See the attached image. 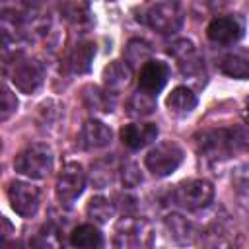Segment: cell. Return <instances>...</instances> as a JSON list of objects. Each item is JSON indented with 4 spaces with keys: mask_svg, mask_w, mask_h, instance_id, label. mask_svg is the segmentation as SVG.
I'll return each mask as SVG.
<instances>
[{
    "mask_svg": "<svg viewBox=\"0 0 249 249\" xmlns=\"http://www.w3.org/2000/svg\"><path fill=\"white\" fill-rule=\"evenodd\" d=\"M93 45L91 43H84L80 45L76 51H74V56H72V64H74V70L78 72H86L89 68V62L93 58Z\"/></svg>",
    "mask_w": 249,
    "mask_h": 249,
    "instance_id": "18",
    "label": "cell"
},
{
    "mask_svg": "<svg viewBox=\"0 0 249 249\" xmlns=\"http://www.w3.org/2000/svg\"><path fill=\"white\" fill-rule=\"evenodd\" d=\"M220 68L224 74H228L231 78L247 80L249 78V53L247 51H233V53L226 54L222 58Z\"/></svg>",
    "mask_w": 249,
    "mask_h": 249,
    "instance_id": "14",
    "label": "cell"
},
{
    "mask_svg": "<svg viewBox=\"0 0 249 249\" xmlns=\"http://www.w3.org/2000/svg\"><path fill=\"white\" fill-rule=\"evenodd\" d=\"M196 144H198V152L204 154V158L226 160L245 146V138L237 130L220 128V130L202 132L198 136Z\"/></svg>",
    "mask_w": 249,
    "mask_h": 249,
    "instance_id": "1",
    "label": "cell"
},
{
    "mask_svg": "<svg viewBox=\"0 0 249 249\" xmlns=\"http://www.w3.org/2000/svg\"><path fill=\"white\" fill-rule=\"evenodd\" d=\"M14 169L29 179H43L53 171V150L47 144H29L16 156Z\"/></svg>",
    "mask_w": 249,
    "mask_h": 249,
    "instance_id": "2",
    "label": "cell"
},
{
    "mask_svg": "<svg viewBox=\"0 0 249 249\" xmlns=\"http://www.w3.org/2000/svg\"><path fill=\"white\" fill-rule=\"evenodd\" d=\"M173 202L187 210H198L210 204L214 187L204 179H189L173 189Z\"/></svg>",
    "mask_w": 249,
    "mask_h": 249,
    "instance_id": "4",
    "label": "cell"
},
{
    "mask_svg": "<svg viewBox=\"0 0 249 249\" xmlns=\"http://www.w3.org/2000/svg\"><path fill=\"white\" fill-rule=\"evenodd\" d=\"M43 78V70L35 60H25L21 64L16 66L14 70V84L21 89V91H31L41 84Z\"/></svg>",
    "mask_w": 249,
    "mask_h": 249,
    "instance_id": "12",
    "label": "cell"
},
{
    "mask_svg": "<svg viewBox=\"0 0 249 249\" xmlns=\"http://www.w3.org/2000/svg\"><path fill=\"white\" fill-rule=\"evenodd\" d=\"M243 119H245V121L249 123V103H247V107L243 109Z\"/></svg>",
    "mask_w": 249,
    "mask_h": 249,
    "instance_id": "21",
    "label": "cell"
},
{
    "mask_svg": "<svg viewBox=\"0 0 249 249\" xmlns=\"http://www.w3.org/2000/svg\"><path fill=\"white\" fill-rule=\"evenodd\" d=\"M88 214H89L95 222H107V220L115 214V208H113V204H111L107 198L95 196V198H91V200L88 202Z\"/></svg>",
    "mask_w": 249,
    "mask_h": 249,
    "instance_id": "16",
    "label": "cell"
},
{
    "mask_svg": "<svg viewBox=\"0 0 249 249\" xmlns=\"http://www.w3.org/2000/svg\"><path fill=\"white\" fill-rule=\"evenodd\" d=\"M80 142L84 148L88 150H95V148H103L111 142V128L101 123V121H88L84 126H82V132H80Z\"/></svg>",
    "mask_w": 249,
    "mask_h": 249,
    "instance_id": "11",
    "label": "cell"
},
{
    "mask_svg": "<svg viewBox=\"0 0 249 249\" xmlns=\"http://www.w3.org/2000/svg\"><path fill=\"white\" fill-rule=\"evenodd\" d=\"M165 105L173 115H189L196 107V95L187 86H177L167 95Z\"/></svg>",
    "mask_w": 249,
    "mask_h": 249,
    "instance_id": "13",
    "label": "cell"
},
{
    "mask_svg": "<svg viewBox=\"0 0 249 249\" xmlns=\"http://www.w3.org/2000/svg\"><path fill=\"white\" fill-rule=\"evenodd\" d=\"M243 31H245V25H243V19L239 16H222V18H216L210 21L206 35L214 43L231 45V43L241 39Z\"/></svg>",
    "mask_w": 249,
    "mask_h": 249,
    "instance_id": "8",
    "label": "cell"
},
{
    "mask_svg": "<svg viewBox=\"0 0 249 249\" xmlns=\"http://www.w3.org/2000/svg\"><path fill=\"white\" fill-rule=\"evenodd\" d=\"M70 243L74 247H86V249H93V247H101L103 245V237L99 233V230L95 226L84 224L78 226L72 233H70Z\"/></svg>",
    "mask_w": 249,
    "mask_h": 249,
    "instance_id": "15",
    "label": "cell"
},
{
    "mask_svg": "<svg viewBox=\"0 0 249 249\" xmlns=\"http://www.w3.org/2000/svg\"><path fill=\"white\" fill-rule=\"evenodd\" d=\"M8 200L16 214L21 218H31L39 210L41 202V193L35 185L25 183V181H12L8 185Z\"/></svg>",
    "mask_w": 249,
    "mask_h": 249,
    "instance_id": "7",
    "label": "cell"
},
{
    "mask_svg": "<svg viewBox=\"0 0 249 249\" xmlns=\"http://www.w3.org/2000/svg\"><path fill=\"white\" fill-rule=\"evenodd\" d=\"M144 21L160 33H173L181 25V10L175 0H160L150 4Z\"/></svg>",
    "mask_w": 249,
    "mask_h": 249,
    "instance_id": "5",
    "label": "cell"
},
{
    "mask_svg": "<svg viewBox=\"0 0 249 249\" xmlns=\"http://www.w3.org/2000/svg\"><path fill=\"white\" fill-rule=\"evenodd\" d=\"M16 107H18V99H16V95L8 89V88H4L2 89V121H6L14 111H16Z\"/></svg>",
    "mask_w": 249,
    "mask_h": 249,
    "instance_id": "20",
    "label": "cell"
},
{
    "mask_svg": "<svg viewBox=\"0 0 249 249\" xmlns=\"http://www.w3.org/2000/svg\"><path fill=\"white\" fill-rule=\"evenodd\" d=\"M181 161H183V150L177 142L171 140L156 144L146 156V167L156 177L171 175L181 165Z\"/></svg>",
    "mask_w": 249,
    "mask_h": 249,
    "instance_id": "3",
    "label": "cell"
},
{
    "mask_svg": "<svg viewBox=\"0 0 249 249\" xmlns=\"http://www.w3.org/2000/svg\"><path fill=\"white\" fill-rule=\"evenodd\" d=\"M167 78H169V68H167L165 62L146 60L140 68V74H138V86H140L142 91H148V93L156 95L167 84Z\"/></svg>",
    "mask_w": 249,
    "mask_h": 249,
    "instance_id": "9",
    "label": "cell"
},
{
    "mask_svg": "<svg viewBox=\"0 0 249 249\" xmlns=\"http://www.w3.org/2000/svg\"><path fill=\"white\" fill-rule=\"evenodd\" d=\"M86 187V173L84 167L76 161H68L56 179V196L62 204H72Z\"/></svg>",
    "mask_w": 249,
    "mask_h": 249,
    "instance_id": "6",
    "label": "cell"
},
{
    "mask_svg": "<svg viewBox=\"0 0 249 249\" xmlns=\"http://www.w3.org/2000/svg\"><path fill=\"white\" fill-rule=\"evenodd\" d=\"M154 111V99H152V93L144 91L140 95H134L130 99V113L132 115H148Z\"/></svg>",
    "mask_w": 249,
    "mask_h": 249,
    "instance_id": "19",
    "label": "cell"
},
{
    "mask_svg": "<svg viewBox=\"0 0 249 249\" xmlns=\"http://www.w3.org/2000/svg\"><path fill=\"white\" fill-rule=\"evenodd\" d=\"M130 78V70L123 64V62H113L111 66L105 68V82L111 88H123L128 84Z\"/></svg>",
    "mask_w": 249,
    "mask_h": 249,
    "instance_id": "17",
    "label": "cell"
},
{
    "mask_svg": "<svg viewBox=\"0 0 249 249\" xmlns=\"http://www.w3.org/2000/svg\"><path fill=\"white\" fill-rule=\"evenodd\" d=\"M158 136V126L154 123H130L121 128V140L130 150H140L152 144Z\"/></svg>",
    "mask_w": 249,
    "mask_h": 249,
    "instance_id": "10",
    "label": "cell"
}]
</instances>
